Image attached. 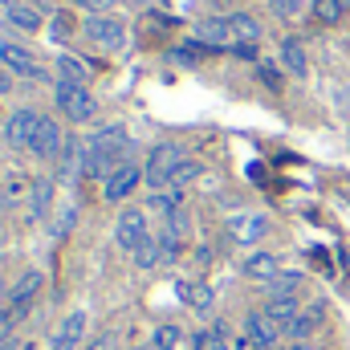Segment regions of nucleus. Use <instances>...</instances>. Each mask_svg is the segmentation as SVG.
<instances>
[{
	"label": "nucleus",
	"instance_id": "obj_21",
	"mask_svg": "<svg viewBox=\"0 0 350 350\" xmlns=\"http://www.w3.org/2000/svg\"><path fill=\"white\" fill-rule=\"evenodd\" d=\"M183 289V301L196 310V314H212V306H216V293H212V285L208 281H196V285H179Z\"/></svg>",
	"mask_w": 350,
	"mask_h": 350
},
{
	"label": "nucleus",
	"instance_id": "obj_16",
	"mask_svg": "<svg viewBox=\"0 0 350 350\" xmlns=\"http://www.w3.org/2000/svg\"><path fill=\"white\" fill-rule=\"evenodd\" d=\"M78 175H86V139H66V151L57 159V179L74 183Z\"/></svg>",
	"mask_w": 350,
	"mask_h": 350
},
{
	"label": "nucleus",
	"instance_id": "obj_24",
	"mask_svg": "<svg viewBox=\"0 0 350 350\" xmlns=\"http://www.w3.org/2000/svg\"><path fill=\"white\" fill-rule=\"evenodd\" d=\"M86 78H90L86 62H78L74 53H62V57H57V82H74V86H86Z\"/></svg>",
	"mask_w": 350,
	"mask_h": 350
},
{
	"label": "nucleus",
	"instance_id": "obj_39",
	"mask_svg": "<svg viewBox=\"0 0 350 350\" xmlns=\"http://www.w3.org/2000/svg\"><path fill=\"white\" fill-rule=\"evenodd\" d=\"M70 4H78V8H86L90 16H94V12H110V8H114V0H70Z\"/></svg>",
	"mask_w": 350,
	"mask_h": 350
},
{
	"label": "nucleus",
	"instance_id": "obj_14",
	"mask_svg": "<svg viewBox=\"0 0 350 350\" xmlns=\"http://www.w3.org/2000/svg\"><path fill=\"white\" fill-rule=\"evenodd\" d=\"M41 289H45V273L29 269V273H21V277L12 281V289H8V306L29 314V306L37 301V293H41Z\"/></svg>",
	"mask_w": 350,
	"mask_h": 350
},
{
	"label": "nucleus",
	"instance_id": "obj_12",
	"mask_svg": "<svg viewBox=\"0 0 350 350\" xmlns=\"http://www.w3.org/2000/svg\"><path fill=\"white\" fill-rule=\"evenodd\" d=\"M53 191H57V179H53V175L33 179V191H29V224H45V220H49V212H53Z\"/></svg>",
	"mask_w": 350,
	"mask_h": 350
},
{
	"label": "nucleus",
	"instance_id": "obj_22",
	"mask_svg": "<svg viewBox=\"0 0 350 350\" xmlns=\"http://www.w3.org/2000/svg\"><path fill=\"white\" fill-rule=\"evenodd\" d=\"M228 322H212L196 334V350H228Z\"/></svg>",
	"mask_w": 350,
	"mask_h": 350
},
{
	"label": "nucleus",
	"instance_id": "obj_32",
	"mask_svg": "<svg viewBox=\"0 0 350 350\" xmlns=\"http://www.w3.org/2000/svg\"><path fill=\"white\" fill-rule=\"evenodd\" d=\"M204 175V163L200 159H183L179 167H175V175H172V187H187L191 179H200Z\"/></svg>",
	"mask_w": 350,
	"mask_h": 350
},
{
	"label": "nucleus",
	"instance_id": "obj_45",
	"mask_svg": "<svg viewBox=\"0 0 350 350\" xmlns=\"http://www.w3.org/2000/svg\"><path fill=\"white\" fill-rule=\"evenodd\" d=\"M8 289H12V285H4V281H0V306L8 301Z\"/></svg>",
	"mask_w": 350,
	"mask_h": 350
},
{
	"label": "nucleus",
	"instance_id": "obj_18",
	"mask_svg": "<svg viewBox=\"0 0 350 350\" xmlns=\"http://www.w3.org/2000/svg\"><path fill=\"white\" fill-rule=\"evenodd\" d=\"M301 285H306L301 273H281L265 285V297L269 301H293V297H301Z\"/></svg>",
	"mask_w": 350,
	"mask_h": 350
},
{
	"label": "nucleus",
	"instance_id": "obj_2",
	"mask_svg": "<svg viewBox=\"0 0 350 350\" xmlns=\"http://www.w3.org/2000/svg\"><path fill=\"white\" fill-rule=\"evenodd\" d=\"M82 37H86L90 45L106 49V53H118L126 45V21L114 16V12H94V16L82 21Z\"/></svg>",
	"mask_w": 350,
	"mask_h": 350
},
{
	"label": "nucleus",
	"instance_id": "obj_37",
	"mask_svg": "<svg viewBox=\"0 0 350 350\" xmlns=\"http://www.w3.org/2000/svg\"><path fill=\"white\" fill-rule=\"evenodd\" d=\"M228 53H232V57H241V62H257V45H253V41H232V45H228Z\"/></svg>",
	"mask_w": 350,
	"mask_h": 350
},
{
	"label": "nucleus",
	"instance_id": "obj_11",
	"mask_svg": "<svg viewBox=\"0 0 350 350\" xmlns=\"http://www.w3.org/2000/svg\"><path fill=\"white\" fill-rule=\"evenodd\" d=\"M82 342H86V314L74 310V314H66V318L57 322V330H53V338H49V350H78Z\"/></svg>",
	"mask_w": 350,
	"mask_h": 350
},
{
	"label": "nucleus",
	"instance_id": "obj_42",
	"mask_svg": "<svg viewBox=\"0 0 350 350\" xmlns=\"http://www.w3.org/2000/svg\"><path fill=\"white\" fill-rule=\"evenodd\" d=\"M8 90H12V74H8V70H4V66H0V98H4V94H8Z\"/></svg>",
	"mask_w": 350,
	"mask_h": 350
},
{
	"label": "nucleus",
	"instance_id": "obj_19",
	"mask_svg": "<svg viewBox=\"0 0 350 350\" xmlns=\"http://www.w3.org/2000/svg\"><path fill=\"white\" fill-rule=\"evenodd\" d=\"M0 4H4L8 25H16L21 33H37V29H41V12H37V8H29V4H21V0H0Z\"/></svg>",
	"mask_w": 350,
	"mask_h": 350
},
{
	"label": "nucleus",
	"instance_id": "obj_23",
	"mask_svg": "<svg viewBox=\"0 0 350 350\" xmlns=\"http://www.w3.org/2000/svg\"><path fill=\"white\" fill-rule=\"evenodd\" d=\"M228 25H232V41H261V21L257 16H249V12H232L228 16Z\"/></svg>",
	"mask_w": 350,
	"mask_h": 350
},
{
	"label": "nucleus",
	"instance_id": "obj_10",
	"mask_svg": "<svg viewBox=\"0 0 350 350\" xmlns=\"http://www.w3.org/2000/svg\"><path fill=\"white\" fill-rule=\"evenodd\" d=\"M269 228H273V224H269V216H265V212H249V216L241 212V216H232V220H228V232H232V241H237V245H257V241L269 237Z\"/></svg>",
	"mask_w": 350,
	"mask_h": 350
},
{
	"label": "nucleus",
	"instance_id": "obj_28",
	"mask_svg": "<svg viewBox=\"0 0 350 350\" xmlns=\"http://www.w3.org/2000/svg\"><path fill=\"white\" fill-rule=\"evenodd\" d=\"M179 342H183V330L172 326V322H163V326H155V330H151V347H155V350H175Z\"/></svg>",
	"mask_w": 350,
	"mask_h": 350
},
{
	"label": "nucleus",
	"instance_id": "obj_15",
	"mask_svg": "<svg viewBox=\"0 0 350 350\" xmlns=\"http://www.w3.org/2000/svg\"><path fill=\"white\" fill-rule=\"evenodd\" d=\"M196 41L208 45V49H228V45H232V25H228V16H208V21H200V25H196Z\"/></svg>",
	"mask_w": 350,
	"mask_h": 350
},
{
	"label": "nucleus",
	"instance_id": "obj_38",
	"mask_svg": "<svg viewBox=\"0 0 350 350\" xmlns=\"http://www.w3.org/2000/svg\"><path fill=\"white\" fill-rule=\"evenodd\" d=\"M74 220H78V204H74V208H66V212H62V220H57V224H53V237H66V232H70V228H74Z\"/></svg>",
	"mask_w": 350,
	"mask_h": 350
},
{
	"label": "nucleus",
	"instance_id": "obj_5",
	"mask_svg": "<svg viewBox=\"0 0 350 350\" xmlns=\"http://www.w3.org/2000/svg\"><path fill=\"white\" fill-rule=\"evenodd\" d=\"M114 241H118V249H126V253H135L139 245H147V241H151L147 212H143V208H122L118 220H114Z\"/></svg>",
	"mask_w": 350,
	"mask_h": 350
},
{
	"label": "nucleus",
	"instance_id": "obj_8",
	"mask_svg": "<svg viewBox=\"0 0 350 350\" xmlns=\"http://www.w3.org/2000/svg\"><path fill=\"white\" fill-rule=\"evenodd\" d=\"M245 338H249L257 350H277V342L285 338V326L273 322L265 310H253V314L245 318Z\"/></svg>",
	"mask_w": 350,
	"mask_h": 350
},
{
	"label": "nucleus",
	"instance_id": "obj_17",
	"mask_svg": "<svg viewBox=\"0 0 350 350\" xmlns=\"http://www.w3.org/2000/svg\"><path fill=\"white\" fill-rule=\"evenodd\" d=\"M281 66H285L293 78H306V74H310V57H306L301 37H285V41H281Z\"/></svg>",
	"mask_w": 350,
	"mask_h": 350
},
{
	"label": "nucleus",
	"instance_id": "obj_9",
	"mask_svg": "<svg viewBox=\"0 0 350 350\" xmlns=\"http://www.w3.org/2000/svg\"><path fill=\"white\" fill-rule=\"evenodd\" d=\"M37 122H41V114H37L33 106H21V110H12V114L4 118V131H0V139H4L8 147H25V151H29V139H33Z\"/></svg>",
	"mask_w": 350,
	"mask_h": 350
},
{
	"label": "nucleus",
	"instance_id": "obj_7",
	"mask_svg": "<svg viewBox=\"0 0 350 350\" xmlns=\"http://www.w3.org/2000/svg\"><path fill=\"white\" fill-rule=\"evenodd\" d=\"M139 183H143V167H139V163H118V167L110 172V179L102 183V200H106V204H122L126 196H135Z\"/></svg>",
	"mask_w": 350,
	"mask_h": 350
},
{
	"label": "nucleus",
	"instance_id": "obj_3",
	"mask_svg": "<svg viewBox=\"0 0 350 350\" xmlns=\"http://www.w3.org/2000/svg\"><path fill=\"white\" fill-rule=\"evenodd\" d=\"M183 159H187V151H183L179 143H155L151 155H147L143 179H147L155 191H163V187H172V175H175V167H179Z\"/></svg>",
	"mask_w": 350,
	"mask_h": 350
},
{
	"label": "nucleus",
	"instance_id": "obj_29",
	"mask_svg": "<svg viewBox=\"0 0 350 350\" xmlns=\"http://www.w3.org/2000/svg\"><path fill=\"white\" fill-rule=\"evenodd\" d=\"M265 314L273 318V322H281V326H289L297 314H301V301L293 297V301H265Z\"/></svg>",
	"mask_w": 350,
	"mask_h": 350
},
{
	"label": "nucleus",
	"instance_id": "obj_30",
	"mask_svg": "<svg viewBox=\"0 0 350 350\" xmlns=\"http://www.w3.org/2000/svg\"><path fill=\"white\" fill-rule=\"evenodd\" d=\"M131 261H135V269H143V273H151V269H159V241L151 237L147 245H139V249L131 253Z\"/></svg>",
	"mask_w": 350,
	"mask_h": 350
},
{
	"label": "nucleus",
	"instance_id": "obj_13",
	"mask_svg": "<svg viewBox=\"0 0 350 350\" xmlns=\"http://www.w3.org/2000/svg\"><path fill=\"white\" fill-rule=\"evenodd\" d=\"M322 322H326V306H322V301H310V306L285 326V338H293V342H310V338L322 330Z\"/></svg>",
	"mask_w": 350,
	"mask_h": 350
},
{
	"label": "nucleus",
	"instance_id": "obj_4",
	"mask_svg": "<svg viewBox=\"0 0 350 350\" xmlns=\"http://www.w3.org/2000/svg\"><path fill=\"white\" fill-rule=\"evenodd\" d=\"M29 151H33L37 159H45V163L62 159V151H66V131H62V122L49 118V114H41V122H37V131H33V139H29Z\"/></svg>",
	"mask_w": 350,
	"mask_h": 350
},
{
	"label": "nucleus",
	"instance_id": "obj_46",
	"mask_svg": "<svg viewBox=\"0 0 350 350\" xmlns=\"http://www.w3.org/2000/svg\"><path fill=\"white\" fill-rule=\"evenodd\" d=\"M301 350H314V347H301Z\"/></svg>",
	"mask_w": 350,
	"mask_h": 350
},
{
	"label": "nucleus",
	"instance_id": "obj_47",
	"mask_svg": "<svg viewBox=\"0 0 350 350\" xmlns=\"http://www.w3.org/2000/svg\"><path fill=\"white\" fill-rule=\"evenodd\" d=\"M0 172H4V163H0Z\"/></svg>",
	"mask_w": 350,
	"mask_h": 350
},
{
	"label": "nucleus",
	"instance_id": "obj_40",
	"mask_svg": "<svg viewBox=\"0 0 350 350\" xmlns=\"http://www.w3.org/2000/svg\"><path fill=\"white\" fill-rule=\"evenodd\" d=\"M269 4H273V12H277V16H297V8H301L297 0H269Z\"/></svg>",
	"mask_w": 350,
	"mask_h": 350
},
{
	"label": "nucleus",
	"instance_id": "obj_36",
	"mask_svg": "<svg viewBox=\"0 0 350 350\" xmlns=\"http://www.w3.org/2000/svg\"><path fill=\"white\" fill-rule=\"evenodd\" d=\"M49 29H53V41H66V37H70V33H74V21H70V16H66V12H57V16H53V25H49Z\"/></svg>",
	"mask_w": 350,
	"mask_h": 350
},
{
	"label": "nucleus",
	"instance_id": "obj_41",
	"mask_svg": "<svg viewBox=\"0 0 350 350\" xmlns=\"http://www.w3.org/2000/svg\"><path fill=\"white\" fill-rule=\"evenodd\" d=\"M86 350H114V338L110 334H98V338H90Z\"/></svg>",
	"mask_w": 350,
	"mask_h": 350
},
{
	"label": "nucleus",
	"instance_id": "obj_27",
	"mask_svg": "<svg viewBox=\"0 0 350 350\" xmlns=\"http://www.w3.org/2000/svg\"><path fill=\"white\" fill-rule=\"evenodd\" d=\"M155 241H159V265H175L179 257H183V237H175V232L163 228Z\"/></svg>",
	"mask_w": 350,
	"mask_h": 350
},
{
	"label": "nucleus",
	"instance_id": "obj_31",
	"mask_svg": "<svg viewBox=\"0 0 350 350\" xmlns=\"http://www.w3.org/2000/svg\"><path fill=\"white\" fill-rule=\"evenodd\" d=\"M347 12H350V8L342 4V0H314V16H318L322 25H338Z\"/></svg>",
	"mask_w": 350,
	"mask_h": 350
},
{
	"label": "nucleus",
	"instance_id": "obj_20",
	"mask_svg": "<svg viewBox=\"0 0 350 350\" xmlns=\"http://www.w3.org/2000/svg\"><path fill=\"white\" fill-rule=\"evenodd\" d=\"M241 269H245V277H253V281H265V285H269L273 277H281V273H285V269H281V261H277L273 253H253V257L241 265Z\"/></svg>",
	"mask_w": 350,
	"mask_h": 350
},
{
	"label": "nucleus",
	"instance_id": "obj_33",
	"mask_svg": "<svg viewBox=\"0 0 350 350\" xmlns=\"http://www.w3.org/2000/svg\"><path fill=\"white\" fill-rule=\"evenodd\" d=\"M21 318H25V310H12V306H4V310H0V342H4V338H12V330L21 326Z\"/></svg>",
	"mask_w": 350,
	"mask_h": 350
},
{
	"label": "nucleus",
	"instance_id": "obj_34",
	"mask_svg": "<svg viewBox=\"0 0 350 350\" xmlns=\"http://www.w3.org/2000/svg\"><path fill=\"white\" fill-rule=\"evenodd\" d=\"M257 78H261V86H265V90H273V94L285 86L281 70H277V66H269V62H261V66H257Z\"/></svg>",
	"mask_w": 350,
	"mask_h": 350
},
{
	"label": "nucleus",
	"instance_id": "obj_43",
	"mask_svg": "<svg viewBox=\"0 0 350 350\" xmlns=\"http://www.w3.org/2000/svg\"><path fill=\"white\" fill-rule=\"evenodd\" d=\"M196 265H212V249H208V245L196 249Z\"/></svg>",
	"mask_w": 350,
	"mask_h": 350
},
{
	"label": "nucleus",
	"instance_id": "obj_25",
	"mask_svg": "<svg viewBox=\"0 0 350 350\" xmlns=\"http://www.w3.org/2000/svg\"><path fill=\"white\" fill-rule=\"evenodd\" d=\"M147 208H155V212H163V216L179 212V208H183V187H163V191H151Z\"/></svg>",
	"mask_w": 350,
	"mask_h": 350
},
{
	"label": "nucleus",
	"instance_id": "obj_44",
	"mask_svg": "<svg viewBox=\"0 0 350 350\" xmlns=\"http://www.w3.org/2000/svg\"><path fill=\"white\" fill-rule=\"evenodd\" d=\"M0 350H25V347H21L16 338H4V342H0Z\"/></svg>",
	"mask_w": 350,
	"mask_h": 350
},
{
	"label": "nucleus",
	"instance_id": "obj_35",
	"mask_svg": "<svg viewBox=\"0 0 350 350\" xmlns=\"http://www.w3.org/2000/svg\"><path fill=\"white\" fill-rule=\"evenodd\" d=\"M167 232H175V237H187V232H191V220H187V212H183V208L167 216Z\"/></svg>",
	"mask_w": 350,
	"mask_h": 350
},
{
	"label": "nucleus",
	"instance_id": "obj_6",
	"mask_svg": "<svg viewBox=\"0 0 350 350\" xmlns=\"http://www.w3.org/2000/svg\"><path fill=\"white\" fill-rule=\"evenodd\" d=\"M0 66L12 74V78H29V82H45L49 74L41 70V62L25 49V45H16V41H0Z\"/></svg>",
	"mask_w": 350,
	"mask_h": 350
},
{
	"label": "nucleus",
	"instance_id": "obj_48",
	"mask_svg": "<svg viewBox=\"0 0 350 350\" xmlns=\"http://www.w3.org/2000/svg\"><path fill=\"white\" fill-rule=\"evenodd\" d=\"M147 350H155V347H147Z\"/></svg>",
	"mask_w": 350,
	"mask_h": 350
},
{
	"label": "nucleus",
	"instance_id": "obj_1",
	"mask_svg": "<svg viewBox=\"0 0 350 350\" xmlns=\"http://www.w3.org/2000/svg\"><path fill=\"white\" fill-rule=\"evenodd\" d=\"M53 102L70 122H94L98 118V98L90 94V86H74V82H53Z\"/></svg>",
	"mask_w": 350,
	"mask_h": 350
},
{
	"label": "nucleus",
	"instance_id": "obj_26",
	"mask_svg": "<svg viewBox=\"0 0 350 350\" xmlns=\"http://www.w3.org/2000/svg\"><path fill=\"white\" fill-rule=\"evenodd\" d=\"M204 53H212V49L200 45V41H187V45H175L172 53H167V62H172V66H200Z\"/></svg>",
	"mask_w": 350,
	"mask_h": 350
}]
</instances>
